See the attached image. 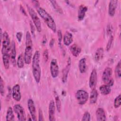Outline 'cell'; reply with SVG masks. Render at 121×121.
<instances>
[{"mask_svg":"<svg viewBox=\"0 0 121 121\" xmlns=\"http://www.w3.org/2000/svg\"><path fill=\"white\" fill-rule=\"evenodd\" d=\"M40 54L39 51H36L32 58V73L35 82L39 83L41 77V69L40 65Z\"/></svg>","mask_w":121,"mask_h":121,"instance_id":"6da1fadb","label":"cell"},{"mask_svg":"<svg viewBox=\"0 0 121 121\" xmlns=\"http://www.w3.org/2000/svg\"><path fill=\"white\" fill-rule=\"evenodd\" d=\"M33 43L31 35L29 31H27L26 35V47L24 52L25 63L29 64L32 58Z\"/></svg>","mask_w":121,"mask_h":121,"instance_id":"7a4b0ae2","label":"cell"},{"mask_svg":"<svg viewBox=\"0 0 121 121\" xmlns=\"http://www.w3.org/2000/svg\"><path fill=\"white\" fill-rule=\"evenodd\" d=\"M37 10L39 15L45 22L48 27L53 32H56V25L52 16L43 8L38 7H37Z\"/></svg>","mask_w":121,"mask_h":121,"instance_id":"3957f363","label":"cell"},{"mask_svg":"<svg viewBox=\"0 0 121 121\" xmlns=\"http://www.w3.org/2000/svg\"><path fill=\"white\" fill-rule=\"evenodd\" d=\"M27 8L28 13L32 18L33 23H34L35 28L38 32H41L42 31L41 23L36 12L32 8L29 6L28 5H27Z\"/></svg>","mask_w":121,"mask_h":121,"instance_id":"277c9868","label":"cell"},{"mask_svg":"<svg viewBox=\"0 0 121 121\" xmlns=\"http://www.w3.org/2000/svg\"><path fill=\"white\" fill-rule=\"evenodd\" d=\"M2 48L1 52L2 54L9 53L11 49V43L10 38L8 33L7 32L3 33V36L2 40Z\"/></svg>","mask_w":121,"mask_h":121,"instance_id":"5b68a950","label":"cell"},{"mask_svg":"<svg viewBox=\"0 0 121 121\" xmlns=\"http://www.w3.org/2000/svg\"><path fill=\"white\" fill-rule=\"evenodd\" d=\"M75 97L78 103L80 105H83L86 103L89 97L88 93L82 89L78 90L75 95Z\"/></svg>","mask_w":121,"mask_h":121,"instance_id":"8992f818","label":"cell"},{"mask_svg":"<svg viewBox=\"0 0 121 121\" xmlns=\"http://www.w3.org/2000/svg\"><path fill=\"white\" fill-rule=\"evenodd\" d=\"M13 110L19 121H23L26 120L25 111L24 108L21 104H15L13 107Z\"/></svg>","mask_w":121,"mask_h":121,"instance_id":"52a82bcc","label":"cell"},{"mask_svg":"<svg viewBox=\"0 0 121 121\" xmlns=\"http://www.w3.org/2000/svg\"><path fill=\"white\" fill-rule=\"evenodd\" d=\"M50 72L53 78H56L58 77L59 73V68L57 60L53 59L50 63Z\"/></svg>","mask_w":121,"mask_h":121,"instance_id":"ba28073f","label":"cell"},{"mask_svg":"<svg viewBox=\"0 0 121 121\" xmlns=\"http://www.w3.org/2000/svg\"><path fill=\"white\" fill-rule=\"evenodd\" d=\"M27 107L29 112L31 114L32 120L36 121V111L35 106L33 100L32 99H29L27 101Z\"/></svg>","mask_w":121,"mask_h":121,"instance_id":"9c48e42d","label":"cell"},{"mask_svg":"<svg viewBox=\"0 0 121 121\" xmlns=\"http://www.w3.org/2000/svg\"><path fill=\"white\" fill-rule=\"evenodd\" d=\"M12 96L13 98L16 101L19 102L21 99L20 87L18 84L14 85L12 89Z\"/></svg>","mask_w":121,"mask_h":121,"instance_id":"30bf717a","label":"cell"},{"mask_svg":"<svg viewBox=\"0 0 121 121\" xmlns=\"http://www.w3.org/2000/svg\"><path fill=\"white\" fill-rule=\"evenodd\" d=\"M97 84V71L95 69H94L89 77V86L92 89L95 88Z\"/></svg>","mask_w":121,"mask_h":121,"instance_id":"8fae6325","label":"cell"},{"mask_svg":"<svg viewBox=\"0 0 121 121\" xmlns=\"http://www.w3.org/2000/svg\"><path fill=\"white\" fill-rule=\"evenodd\" d=\"M71 64V59L70 57L69 58L67 61V64L65 68H64L62 71V81L63 83H65L67 81L68 76L69 72V70L70 69V65Z\"/></svg>","mask_w":121,"mask_h":121,"instance_id":"7c38bea8","label":"cell"},{"mask_svg":"<svg viewBox=\"0 0 121 121\" xmlns=\"http://www.w3.org/2000/svg\"><path fill=\"white\" fill-rule=\"evenodd\" d=\"M10 60L12 64L14 66H16L17 64L16 60V43L14 41H12L11 43V49L10 53Z\"/></svg>","mask_w":121,"mask_h":121,"instance_id":"4fadbf2b","label":"cell"},{"mask_svg":"<svg viewBox=\"0 0 121 121\" xmlns=\"http://www.w3.org/2000/svg\"><path fill=\"white\" fill-rule=\"evenodd\" d=\"M55 105L53 100H51L49 105V119L51 121H55Z\"/></svg>","mask_w":121,"mask_h":121,"instance_id":"5bb4252c","label":"cell"},{"mask_svg":"<svg viewBox=\"0 0 121 121\" xmlns=\"http://www.w3.org/2000/svg\"><path fill=\"white\" fill-rule=\"evenodd\" d=\"M118 0H112L110 1L108 7V14L110 16L113 17L115 14L116 9L117 6Z\"/></svg>","mask_w":121,"mask_h":121,"instance_id":"9a60e30c","label":"cell"},{"mask_svg":"<svg viewBox=\"0 0 121 121\" xmlns=\"http://www.w3.org/2000/svg\"><path fill=\"white\" fill-rule=\"evenodd\" d=\"M112 71L110 67H106L103 71L102 75V80L104 83H107L111 79Z\"/></svg>","mask_w":121,"mask_h":121,"instance_id":"2e32d148","label":"cell"},{"mask_svg":"<svg viewBox=\"0 0 121 121\" xmlns=\"http://www.w3.org/2000/svg\"><path fill=\"white\" fill-rule=\"evenodd\" d=\"M87 10V7L84 5H81L79 7L78 12V18L79 21H81L84 18Z\"/></svg>","mask_w":121,"mask_h":121,"instance_id":"e0dca14e","label":"cell"},{"mask_svg":"<svg viewBox=\"0 0 121 121\" xmlns=\"http://www.w3.org/2000/svg\"><path fill=\"white\" fill-rule=\"evenodd\" d=\"M95 114L96 120L98 121H103L106 120L105 112L102 108H98L96 111Z\"/></svg>","mask_w":121,"mask_h":121,"instance_id":"ac0fdd59","label":"cell"},{"mask_svg":"<svg viewBox=\"0 0 121 121\" xmlns=\"http://www.w3.org/2000/svg\"><path fill=\"white\" fill-rule=\"evenodd\" d=\"M63 43L66 46H69L73 42V35L69 32L67 31L64 35L63 38Z\"/></svg>","mask_w":121,"mask_h":121,"instance_id":"d6986e66","label":"cell"},{"mask_svg":"<svg viewBox=\"0 0 121 121\" xmlns=\"http://www.w3.org/2000/svg\"><path fill=\"white\" fill-rule=\"evenodd\" d=\"M78 68L81 73H84L86 72L87 66L86 64V59L85 58H82L79 60Z\"/></svg>","mask_w":121,"mask_h":121,"instance_id":"ffe728a7","label":"cell"},{"mask_svg":"<svg viewBox=\"0 0 121 121\" xmlns=\"http://www.w3.org/2000/svg\"><path fill=\"white\" fill-rule=\"evenodd\" d=\"M69 49L72 54L76 57H78L81 52V48L76 44H72Z\"/></svg>","mask_w":121,"mask_h":121,"instance_id":"44dd1931","label":"cell"},{"mask_svg":"<svg viewBox=\"0 0 121 121\" xmlns=\"http://www.w3.org/2000/svg\"><path fill=\"white\" fill-rule=\"evenodd\" d=\"M10 54L5 53L2 54V60L4 66L6 69H9V68L10 64Z\"/></svg>","mask_w":121,"mask_h":121,"instance_id":"7402d4cb","label":"cell"},{"mask_svg":"<svg viewBox=\"0 0 121 121\" xmlns=\"http://www.w3.org/2000/svg\"><path fill=\"white\" fill-rule=\"evenodd\" d=\"M104 53V51L103 48L100 47L98 48L95 52V60L97 62L101 60L103 57Z\"/></svg>","mask_w":121,"mask_h":121,"instance_id":"603a6c76","label":"cell"},{"mask_svg":"<svg viewBox=\"0 0 121 121\" xmlns=\"http://www.w3.org/2000/svg\"><path fill=\"white\" fill-rule=\"evenodd\" d=\"M98 92L95 88L92 89L90 95V103L92 104H95L97 100L98 97Z\"/></svg>","mask_w":121,"mask_h":121,"instance_id":"cb8c5ba5","label":"cell"},{"mask_svg":"<svg viewBox=\"0 0 121 121\" xmlns=\"http://www.w3.org/2000/svg\"><path fill=\"white\" fill-rule=\"evenodd\" d=\"M99 90L101 94L105 95L109 94L111 93V87L106 84L101 86L99 87Z\"/></svg>","mask_w":121,"mask_h":121,"instance_id":"d4e9b609","label":"cell"},{"mask_svg":"<svg viewBox=\"0 0 121 121\" xmlns=\"http://www.w3.org/2000/svg\"><path fill=\"white\" fill-rule=\"evenodd\" d=\"M13 110H13L11 107H9L8 108L6 115V120L7 121L15 120V116Z\"/></svg>","mask_w":121,"mask_h":121,"instance_id":"484cf974","label":"cell"},{"mask_svg":"<svg viewBox=\"0 0 121 121\" xmlns=\"http://www.w3.org/2000/svg\"><path fill=\"white\" fill-rule=\"evenodd\" d=\"M24 63H25L24 57V56H23L22 54H20L18 56V58L17 60V67L21 69L24 67Z\"/></svg>","mask_w":121,"mask_h":121,"instance_id":"4316f807","label":"cell"},{"mask_svg":"<svg viewBox=\"0 0 121 121\" xmlns=\"http://www.w3.org/2000/svg\"><path fill=\"white\" fill-rule=\"evenodd\" d=\"M50 2L51 3L53 8L57 12H58L60 14H62L63 11L61 7L58 5L57 2L55 0H51L50 1Z\"/></svg>","mask_w":121,"mask_h":121,"instance_id":"83f0119b","label":"cell"},{"mask_svg":"<svg viewBox=\"0 0 121 121\" xmlns=\"http://www.w3.org/2000/svg\"><path fill=\"white\" fill-rule=\"evenodd\" d=\"M55 94V103H56V105L57 110L58 112H60V108H61V103L60 99L59 98V97L58 95H57V93L55 91L54 92Z\"/></svg>","mask_w":121,"mask_h":121,"instance_id":"f1b7e54d","label":"cell"},{"mask_svg":"<svg viewBox=\"0 0 121 121\" xmlns=\"http://www.w3.org/2000/svg\"><path fill=\"white\" fill-rule=\"evenodd\" d=\"M121 61L120 60L116 65L115 69V74L116 77L118 78L121 77Z\"/></svg>","mask_w":121,"mask_h":121,"instance_id":"f546056e","label":"cell"},{"mask_svg":"<svg viewBox=\"0 0 121 121\" xmlns=\"http://www.w3.org/2000/svg\"><path fill=\"white\" fill-rule=\"evenodd\" d=\"M121 104V95H119L116 98L114 99V107L115 108H119Z\"/></svg>","mask_w":121,"mask_h":121,"instance_id":"4dcf8cb0","label":"cell"},{"mask_svg":"<svg viewBox=\"0 0 121 121\" xmlns=\"http://www.w3.org/2000/svg\"><path fill=\"white\" fill-rule=\"evenodd\" d=\"M0 93L2 96H4V93H5L4 84V81L1 77H0Z\"/></svg>","mask_w":121,"mask_h":121,"instance_id":"1f68e13d","label":"cell"},{"mask_svg":"<svg viewBox=\"0 0 121 121\" xmlns=\"http://www.w3.org/2000/svg\"><path fill=\"white\" fill-rule=\"evenodd\" d=\"M90 114L88 112H86L81 119L82 121H89L90 120Z\"/></svg>","mask_w":121,"mask_h":121,"instance_id":"d6a6232c","label":"cell"},{"mask_svg":"<svg viewBox=\"0 0 121 121\" xmlns=\"http://www.w3.org/2000/svg\"><path fill=\"white\" fill-rule=\"evenodd\" d=\"M58 41H59V45L60 49L62 48L61 46V40L62 38V32L60 30H58Z\"/></svg>","mask_w":121,"mask_h":121,"instance_id":"836d02e7","label":"cell"},{"mask_svg":"<svg viewBox=\"0 0 121 121\" xmlns=\"http://www.w3.org/2000/svg\"><path fill=\"white\" fill-rule=\"evenodd\" d=\"M113 37L112 35H111V36L110 37V38L108 40V42L107 43V45H106L107 51H109L110 49L112 44V42H113Z\"/></svg>","mask_w":121,"mask_h":121,"instance_id":"e575fe53","label":"cell"},{"mask_svg":"<svg viewBox=\"0 0 121 121\" xmlns=\"http://www.w3.org/2000/svg\"><path fill=\"white\" fill-rule=\"evenodd\" d=\"M30 29H31V32L32 35L33 37H35V28L34 26V25H33V23L32 22H30Z\"/></svg>","mask_w":121,"mask_h":121,"instance_id":"d590c367","label":"cell"},{"mask_svg":"<svg viewBox=\"0 0 121 121\" xmlns=\"http://www.w3.org/2000/svg\"><path fill=\"white\" fill-rule=\"evenodd\" d=\"M43 58L45 61H47L48 59V50L45 49L43 52Z\"/></svg>","mask_w":121,"mask_h":121,"instance_id":"8d00e7d4","label":"cell"},{"mask_svg":"<svg viewBox=\"0 0 121 121\" xmlns=\"http://www.w3.org/2000/svg\"><path fill=\"white\" fill-rule=\"evenodd\" d=\"M44 118L43 116V112L42 110L39 109V111H38V121H44Z\"/></svg>","mask_w":121,"mask_h":121,"instance_id":"74e56055","label":"cell"},{"mask_svg":"<svg viewBox=\"0 0 121 121\" xmlns=\"http://www.w3.org/2000/svg\"><path fill=\"white\" fill-rule=\"evenodd\" d=\"M107 33L108 35H111L112 32L113 27L111 24H109L107 27Z\"/></svg>","mask_w":121,"mask_h":121,"instance_id":"f35d334b","label":"cell"},{"mask_svg":"<svg viewBox=\"0 0 121 121\" xmlns=\"http://www.w3.org/2000/svg\"><path fill=\"white\" fill-rule=\"evenodd\" d=\"M22 33L21 32H18L16 34V37L17 40L19 42H20L22 39Z\"/></svg>","mask_w":121,"mask_h":121,"instance_id":"ab89813d","label":"cell"},{"mask_svg":"<svg viewBox=\"0 0 121 121\" xmlns=\"http://www.w3.org/2000/svg\"><path fill=\"white\" fill-rule=\"evenodd\" d=\"M107 83V85H108L109 86L111 87L113 85V84H114V80L113 79H112V78H111L108 81V82Z\"/></svg>","mask_w":121,"mask_h":121,"instance_id":"60d3db41","label":"cell"},{"mask_svg":"<svg viewBox=\"0 0 121 121\" xmlns=\"http://www.w3.org/2000/svg\"><path fill=\"white\" fill-rule=\"evenodd\" d=\"M54 43H55V40L54 38H52L51 40H50V42L49 43V45L51 47H52L54 44Z\"/></svg>","mask_w":121,"mask_h":121,"instance_id":"b9f144b4","label":"cell"},{"mask_svg":"<svg viewBox=\"0 0 121 121\" xmlns=\"http://www.w3.org/2000/svg\"><path fill=\"white\" fill-rule=\"evenodd\" d=\"M20 10H21V12H22V13H23V14H24L25 16H27L26 13V12L25 9H24V8H23V7H22L21 5L20 6Z\"/></svg>","mask_w":121,"mask_h":121,"instance_id":"7bdbcfd3","label":"cell"},{"mask_svg":"<svg viewBox=\"0 0 121 121\" xmlns=\"http://www.w3.org/2000/svg\"><path fill=\"white\" fill-rule=\"evenodd\" d=\"M46 41H47V39H46V36L44 35L43 37V41H42V43L43 44H45L46 43Z\"/></svg>","mask_w":121,"mask_h":121,"instance_id":"ee69618b","label":"cell"},{"mask_svg":"<svg viewBox=\"0 0 121 121\" xmlns=\"http://www.w3.org/2000/svg\"><path fill=\"white\" fill-rule=\"evenodd\" d=\"M62 95H66V92H65V91H64V90H63L62 91Z\"/></svg>","mask_w":121,"mask_h":121,"instance_id":"f6af8a7d","label":"cell"}]
</instances>
